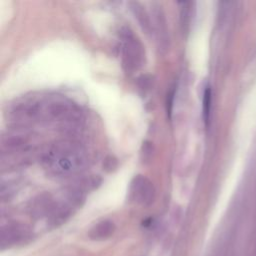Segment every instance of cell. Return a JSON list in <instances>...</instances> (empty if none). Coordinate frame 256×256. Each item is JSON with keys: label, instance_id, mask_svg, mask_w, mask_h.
I'll list each match as a JSON object with an SVG mask.
<instances>
[{"label": "cell", "instance_id": "obj_1", "mask_svg": "<svg viewBox=\"0 0 256 256\" xmlns=\"http://www.w3.org/2000/svg\"><path fill=\"white\" fill-rule=\"evenodd\" d=\"M80 114L79 108L72 101L61 96H51L40 101L26 102L28 121L76 123L80 119Z\"/></svg>", "mask_w": 256, "mask_h": 256}, {"label": "cell", "instance_id": "obj_2", "mask_svg": "<svg viewBox=\"0 0 256 256\" xmlns=\"http://www.w3.org/2000/svg\"><path fill=\"white\" fill-rule=\"evenodd\" d=\"M42 162L54 174L70 175L84 169L88 158L79 145L72 142H62L44 153Z\"/></svg>", "mask_w": 256, "mask_h": 256}, {"label": "cell", "instance_id": "obj_3", "mask_svg": "<svg viewBox=\"0 0 256 256\" xmlns=\"http://www.w3.org/2000/svg\"><path fill=\"white\" fill-rule=\"evenodd\" d=\"M120 36L122 39V65L126 72L132 73L140 69L145 62V49L129 28H122Z\"/></svg>", "mask_w": 256, "mask_h": 256}, {"label": "cell", "instance_id": "obj_4", "mask_svg": "<svg viewBox=\"0 0 256 256\" xmlns=\"http://www.w3.org/2000/svg\"><path fill=\"white\" fill-rule=\"evenodd\" d=\"M130 195L138 204L148 206L155 199V188L145 176L137 175L131 181Z\"/></svg>", "mask_w": 256, "mask_h": 256}, {"label": "cell", "instance_id": "obj_5", "mask_svg": "<svg viewBox=\"0 0 256 256\" xmlns=\"http://www.w3.org/2000/svg\"><path fill=\"white\" fill-rule=\"evenodd\" d=\"M153 15V30L158 41V47L162 52L166 51L169 47V35L167 29V22L165 18V14L162 7L155 3L152 7Z\"/></svg>", "mask_w": 256, "mask_h": 256}, {"label": "cell", "instance_id": "obj_6", "mask_svg": "<svg viewBox=\"0 0 256 256\" xmlns=\"http://www.w3.org/2000/svg\"><path fill=\"white\" fill-rule=\"evenodd\" d=\"M29 237L30 230L24 224L12 223L1 230V245L2 247H9L15 244H20L25 242Z\"/></svg>", "mask_w": 256, "mask_h": 256}, {"label": "cell", "instance_id": "obj_7", "mask_svg": "<svg viewBox=\"0 0 256 256\" xmlns=\"http://www.w3.org/2000/svg\"><path fill=\"white\" fill-rule=\"evenodd\" d=\"M29 142V134L24 129H16L8 132L3 138H2V146L7 151H18L27 145Z\"/></svg>", "mask_w": 256, "mask_h": 256}, {"label": "cell", "instance_id": "obj_8", "mask_svg": "<svg viewBox=\"0 0 256 256\" xmlns=\"http://www.w3.org/2000/svg\"><path fill=\"white\" fill-rule=\"evenodd\" d=\"M114 231L115 224L113 222L110 220H102L90 229L88 236L95 241H103L113 235Z\"/></svg>", "mask_w": 256, "mask_h": 256}, {"label": "cell", "instance_id": "obj_9", "mask_svg": "<svg viewBox=\"0 0 256 256\" xmlns=\"http://www.w3.org/2000/svg\"><path fill=\"white\" fill-rule=\"evenodd\" d=\"M129 6H130L132 13L135 16V18L137 19L139 25L141 26V28L145 31L147 34L152 33L153 25H152L150 15L146 11V9L143 7V5L141 3L136 2V1L129 2Z\"/></svg>", "mask_w": 256, "mask_h": 256}, {"label": "cell", "instance_id": "obj_10", "mask_svg": "<svg viewBox=\"0 0 256 256\" xmlns=\"http://www.w3.org/2000/svg\"><path fill=\"white\" fill-rule=\"evenodd\" d=\"M210 110H211V89L209 86H207L203 94V119L206 125H208V123H209Z\"/></svg>", "mask_w": 256, "mask_h": 256}, {"label": "cell", "instance_id": "obj_11", "mask_svg": "<svg viewBox=\"0 0 256 256\" xmlns=\"http://www.w3.org/2000/svg\"><path fill=\"white\" fill-rule=\"evenodd\" d=\"M106 163H109V164H105V169L106 170H111L116 167L117 165V162H116V159L110 157V159H106Z\"/></svg>", "mask_w": 256, "mask_h": 256}]
</instances>
